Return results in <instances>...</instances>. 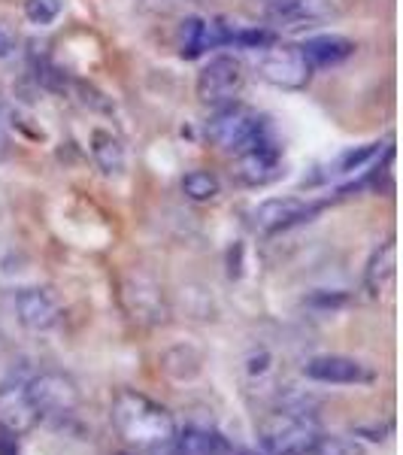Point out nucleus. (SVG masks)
I'll use <instances>...</instances> for the list:
<instances>
[{"label": "nucleus", "instance_id": "nucleus-1", "mask_svg": "<svg viewBox=\"0 0 403 455\" xmlns=\"http://www.w3.org/2000/svg\"><path fill=\"white\" fill-rule=\"evenodd\" d=\"M113 425L128 446L140 452H164V446L176 437V419L164 403L152 401L149 395L122 388L109 407Z\"/></svg>", "mask_w": 403, "mask_h": 455}, {"label": "nucleus", "instance_id": "nucleus-2", "mask_svg": "<svg viewBox=\"0 0 403 455\" xmlns=\"http://www.w3.org/2000/svg\"><path fill=\"white\" fill-rule=\"evenodd\" d=\"M321 428L310 416L295 413H273L258 425V443L264 455H310L319 443Z\"/></svg>", "mask_w": 403, "mask_h": 455}, {"label": "nucleus", "instance_id": "nucleus-3", "mask_svg": "<svg viewBox=\"0 0 403 455\" xmlns=\"http://www.w3.org/2000/svg\"><path fill=\"white\" fill-rule=\"evenodd\" d=\"M207 137L222 152L240 156L249 146L267 140V124H264V119L252 107L233 100V104L218 107V113L207 122Z\"/></svg>", "mask_w": 403, "mask_h": 455}, {"label": "nucleus", "instance_id": "nucleus-4", "mask_svg": "<svg viewBox=\"0 0 403 455\" xmlns=\"http://www.w3.org/2000/svg\"><path fill=\"white\" fill-rule=\"evenodd\" d=\"M25 395L31 401L36 419H52L64 422L79 410V388L70 377L55 371L36 373V377L25 379Z\"/></svg>", "mask_w": 403, "mask_h": 455}, {"label": "nucleus", "instance_id": "nucleus-5", "mask_svg": "<svg viewBox=\"0 0 403 455\" xmlns=\"http://www.w3.org/2000/svg\"><path fill=\"white\" fill-rule=\"evenodd\" d=\"M122 304L130 319L140 322V325H161V322H167V315H170V307H167L161 283L143 267H134L124 274Z\"/></svg>", "mask_w": 403, "mask_h": 455}, {"label": "nucleus", "instance_id": "nucleus-6", "mask_svg": "<svg viewBox=\"0 0 403 455\" xmlns=\"http://www.w3.org/2000/svg\"><path fill=\"white\" fill-rule=\"evenodd\" d=\"M258 70L270 85L288 88V92L306 88L312 76V64L306 61L304 49L295 46V43H280V40L270 43L267 49H261Z\"/></svg>", "mask_w": 403, "mask_h": 455}, {"label": "nucleus", "instance_id": "nucleus-7", "mask_svg": "<svg viewBox=\"0 0 403 455\" xmlns=\"http://www.w3.org/2000/svg\"><path fill=\"white\" fill-rule=\"evenodd\" d=\"M246 85V73L243 64L237 61L233 55H216L203 64V70L197 73V100L207 107H225L233 104L237 94L243 92Z\"/></svg>", "mask_w": 403, "mask_h": 455}, {"label": "nucleus", "instance_id": "nucleus-8", "mask_svg": "<svg viewBox=\"0 0 403 455\" xmlns=\"http://www.w3.org/2000/svg\"><path fill=\"white\" fill-rule=\"evenodd\" d=\"M349 10V0H270L267 16L282 31H304V28L328 25Z\"/></svg>", "mask_w": 403, "mask_h": 455}, {"label": "nucleus", "instance_id": "nucleus-9", "mask_svg": "<svg viewBox=\"0 0 403 455\" xmlns=\"http://www.w3.org/2000/svg\"><path fill=\"white\" fill-rule=\"evenodd\" d=\"M325 204H310L304 197H267L252 210V225L261 234H280L295 225L310 222Z\"/></svg>", "mask_w": 403, "mask_h": 455}, {"label": "nucleus", "instance_id": "nucleus-10", "mask_svg": "<svg viewBox=\"0 0 403 455\" xmlns=\"http://www.w3.org/2000/svg\"><path fill=\"white\" fill-rule=\"evenodd\" d=\"M231 173L240 186L246 188H261V186H270L273 180L282 176V156H280V146L270 143V140H261L255 146H249L246 152H240L231 164Z\"/></svg>", "mask_w": 403, "mask_h": 455}, {"label": "nucleus", "instance_id": "nucleus-11", "mask_svg": "<svg viewBox=\"0 0 403 455\" xmlns=\"http://www.w3.org/2000/svg\"><path fill=\"white\" fill-rule=\"evenodd\" d=\"M306 379L321 386H364L373 383V373L349 355H316L304 364Z\"/></svg>", "mask_w": 403, "mask_h": 455}, {"label": "nucleus", "instance_id": "nucleus-12", "mask_svg": "<svg viewBox=\"0 0 403 455\" xmlns=\"http://www.w3.org/2000/svg\"><path fill=\"white\" fill-rule=\"evenodd\" d=\"M164 455H243V446L231 443L216 428L188 425L186 431H176V437L164 446Z\"/></svg>", "mask_w": 403, "mask_h": 455}, {"label": "nucleus", "instance_id": "nucleus-13", "mask_svg": "<svg viewBox=\"0 0 403 455\" xmlns=\"http://www.w3.org/2000/svg\"><path fill=\"white\" fill-rule=\"evenodd\" d=\"M16 313L19 322L28 331H52L61 322V307L49 289H21L16 295Z\"/></svg>", "mask_w": 403, "mask_h": 455}, {"label": "nucleus", "instance_id": "nucleus-14", "mask_svg": "<svg viewBox=\"0 0 403 455\" xmlns=\"http://www.w3.org/2000/svg\"><path fill=\"white\" fill-rule=\"evenodd\" d=\"M40 422L25 395V383H16V386H4L0 388V428L12 431V435H25L31 431L34 425Z\"/></svg>", "mask_w": 403, "mask_h": 455}, {"label": "nucleus", "instance_id": "nucleus-15", "mask_svg": "<svg viewBox=\"0 0 403 455\" xmlns=\"http://www.w3.org/2000/svg\"><path fill=\"white\" fill-rule=\"evenodd\" d=\"M300 49H304L306 61H310L312 68H334V64H343L346 58L355 55V43L340 34L310 36Z\"/></svg>", "mask_w": 403, "mask_h": 455}, {"label": "nucleus", "instance_id": "nucleus-16", "mask_svg": "<svg viewBox=\"0 0 403 455\" xmlns=\"http://www.w3.org/2000/svg\"><path fill=\"white\" fill-rule=\"evenodd\" d=\"M394 274H398V246H394V240H385L364 270V289L370 291V298L385 295L394 283Z\"/></svg>", "mask_w": 403, "mask_h": 455}, {"label": "nucleus", "instance_id": "nucleus-17", "mask_svg": "<svg viewBox=\"0 0 403 455\" xmlns=\"http://www.w3.org/2000/svg\"><path fill=\"white\" fill-rule=\"evenodd\" d=\"M91 156L104 173H122L124 171V146L113 131L98 128L91 134Z\"/></svg>", "mask_w": 403, "mask_h": 455}, {"label": "nucleus", "instance_id": "nucleus-18", "mask_svg": "<svg viewBox=\"0 0 403 455\" xmlns=\"http://www.w3.org/2000/svg\"><path fill=\"white\" fill-rule=\"evenodd\" d=\"M209 46V21L201 16H188L179 21V55L186 61L201 58Z\"/></svg>", "mask_w": 403, "mask_h": 455}, {"label": "nucleus", "instance_id": "nucleus-19", "mask_svg": "<svg viewBox=\"0 0 403 455\" xmlns=\"http://www.w3.org/2000/svg\"><path fill=\"white\" fill-rule=\"evenodd\" d=\"M182 192H186L188 201H194V204H209L222 195V182H218V176L209 171H188L182 176Z\"/></svg>", "mask_w": 403, "mask_h": 455}, {"label": "nucleus", "instance_id": "nucleus-20", "mask_svg": "<svg viewBox=\"0 0 403 455\" xmlns=\"http://www.w3.org/2000/svg\"><path fill=\"white\" fill-rule=\"evenodd\" d=\"M379 149H383L379 143H367V146H361V149L343 152V156L334 161V167H331V171H328L325 176H349V173L364 171V167H367L370 161L379 156Z\"/></svg>", "mask_w": 403, "mask_h": 455}, {"label": "nucleus", "instance_id": "nucleus-21", "mask_svg": "<svg viewBox=\"0 0 403 455\" xmlns=\"http://www.w3.org/2000/svg\"><path fill=\"white\" fill-rule=\"evenodd\" d=\"M310 455H364V446L355 437H343V435H321L319 443L312 446Z\"/></svg>", "mask_w": 403, "mask_h": 455}, {"label": "nucleus", "instance_id": "nucleus-22", "mask_svg": "<svg viewBox=\"0 0 403 455\" xmlns=\"http://www.w3.org/2000/svg\"><path fill=\"white\" fill-rule=\"evenodd\" d=\"M246 377L252 386H267L273 379V355L267 349H255L246 355Z\"/></svg>", "mask_w": 403, "mask_h": 455}, {"label": "nucleus", "instance_id": "nucleus-23", "mask_svg": "<svg viewBox=\"0 0 403 455\" xmlns=\"http://www.w3.org/2000/svg\"><path fill=\"white\" fill-rule=\"evenodd\" d=\"M64 4L61 0H25V16L34 25H52L61 16Z\"/></svg>", "mask_w": 403, "mask_h": 455}, {"label": "nucleus", "instance_id": "nucleus-24", "mask_svg": "<svg viewBox=\"0 0 403 455\" xmlns=\"http://www.w3.org/2000/svg\"><path fill=\"white\" fill-rule=\"evenodd\" d=\"M12 52H16V34L0 25V58H10Z\"/></svg>", "mask_w": 403, "mask_h": 455}, {"label": "nucleus", "instance_id": "nucleus-25", "mask_svg": "<svg viewBox=\"0 0 403 455\" xmlns=\"http://www.w3.org/2000/svg\"><path fill=\"white\" fill-rule=\"evenodd\" d=\"M6 128H10V122H6V107H0V149L6 146Z\"/></svg>", "mask_w": 403, "mask_h": 455}, {"label": "nucleus", "instance_id": "nucleus-26", "mask_svg": "<svg viewBox=\"0 0 403 455\" xmlns=\"http://www.w3.org/2000/svg\"><path fill=\"white\" fill-rule=\"evenodd\" d=\"M243 455H264V452H252V450H243Z\"/></svg>", "mask_w": 403, "mask_h": 455}, {"label": "nucleus", "instance_id": "nucleus-27", "mask_svg": "<svg viewBox=\"0 0 403 455\" xmlns=\"http://www.w3.org/2000/svg\"><path fill=\"white\" fill-rule=\"evenodd\" d=\"M124 455H134V452H124Z\"/></svg>", "mask_w": 403, "mask_h": 455}, {"label": "nucleus", "instance_id": "nucleus-28", "mask_svg": "<svg viewBox=\"0 0 403 455\" xmlns=\"http://www.w3.org/2000/svg\"><path fill=\"white\" fill-rule=\"evenodd\" d=\"M264 4H270V0H264Z\"/></svg>", "mask_w": 403, "mask_h": 455}]
</instances>
